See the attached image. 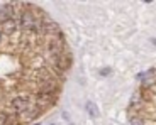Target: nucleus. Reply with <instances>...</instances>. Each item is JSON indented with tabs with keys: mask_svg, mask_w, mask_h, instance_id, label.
Instances as JSON below:
<instances>
[{
	"mask_svg": "<svg viewBox=\"0 0 156 125\" xmlns=\"http://www.w3.org/2000/svg\"><path fill=\"white\" fill-rule=\"evenodd\" d=\"M131 103H133V106H136V108H139L141 105H143V98H141L139 93H136L133 96V100H131Z\"/></svg>",
	"mask_w": 156,
	"mask_h": 125,
	"instance_id": "nucleus-11",
	"label": "nucleus"
},
{
	"mask_svg": "<svg viewBox=\"0 0 156 125\" xmlns=\"http://www.w3.org/2000/svg\"><path fill=\"white\" fill-rule=\"evenodd\" d=\"M53 105V98L51 95H37V105Z\"/></svg>",
	"mask_w": 156,
	"mask_h": 125,
	"instance_id": "nucleus-10",
	"label": "nucleus"
},
{
	"mask_svg": "<svg viewBox=\"0 0 156 125\" xmlns=\"http://www.w3.org/2000/svg\"><path fill=\"white\" fill-rule=\"evenodd\" d=\"M2 34H5V35H12L14 32L17 31V20L16 19H10V20H7L5 24H2Z\"/></svg>",
	"mask_w": 156,
	"mask_h": 125,
	"instance_id": "nucleus-5",
	"label": "nucleus"
},
{
	"mask_svg": "<svg viewBox=\"0 0 156 125\" xmlns=\"http://www.w3.org/2000/svg\"><path fill=\"white\" fill-rule=\"evenodd\" d=\"M0 41H2V31H0Z\"/></svg>",
	"mask_w": 156,
	"mask_h": 125,
	"instance_id": "nucleus-15",
	"label": "nucleus"
},
{
	"mask_svg": "<svg viewBox=\"0 0 156 125\" xmlns=\"http://www.w3.org/2000/svg\"><path fill=\"white\" fill-rule=\"evenodd\" d=\"M41 31L48 35H53V37H61V29H59V25L49 19L41 20Z\"/></svg>",
	"mask_w": 156,
	"mask_h": 125,
	"instance_id": "nucleus-2",
	"label": "nucleus"
},
{
	"mask_svg": "<svg viewBox=\"0 0 156 125\" xmlns=\"http://www.w3.org/2000/svg\"><path fill=\"white\" fill-rule=\"evenodd\" d=\"M29 98L27 96H16L14 100H12V110L16 112V113H24L26 110L29 108Z\"/></svg>",
	"mask_w": 156,
	"mask_h": 125,
	"instance_id": "nucleus-3",
	"label": "nucleus"
},
{
	"mask_svg": "<svg viewBox=\"0 0 156 125\" xmlns=\"http://www.w3.org/2000/svg\"><path fill=\"white\" fill-rule=\"evenodd\" d=\"M10 19H14L12 17V5H5L4 8H0V24H5Z\"/></svg>",
	"mask_w": 156,
	"mask_h": 125,
	"instance_id": "nucleus-7",
	"label": "nucleus"
},
{
	"mask_svg": "<svg viewBox=\"0 0 156 125\" xmlns=\"http://www.w3.org/2000/svg\"><path fill=\"white\" fill-rule=\"evenodd\" d=\"M87 112H88L90 117H94V118L98 117V108H97V105H95V103H92V102L87 103Z\"/></svg>",
	"mask_w": 156,
	"mask_h": 125,
	"instance_id": "nucleus-9",
	"label": "nucleus"
},
{
	"mask_svg": "<svg viewBox=\"0 0 156 125\" xmlns=\"http://www.w3.org/2000/svg\"><path fill=\"white\" fill-rule=\"evenodd\" d=\"M55 90H58V85H56L53 79H49V81H43V83H39L37 95H51Z\"/></svg>",
	"mask_w": 156,
	"mask_h": 125,
	"instance_id": "nucleus-4",
	"label": "nucleus"
},
{
	"mask_svg": "<svg viewBox=\"0 0 156 125\" xmlns=\"http://www.w3.org/2000/svg\"><path fill=\"white\" fill-rule=\"evenodd\" d=\"M5 123H7V117L2 113V115H0V125H5Z\"/></svg>",
	"mask_w": 156,
	"mask_h": 125,
	"instance_id": "nucleus-14",
	"label": "nucleus"
},
{
	"mask_svg": "<svg viewBox=\"0 0 156 125\" xmlns=\"http://www.w3.org/2000/svg\"><path fill=\"white\" fill-rule=\"evenodd\" d=\"M36 78L39 79V83L49 81V79H53V73H51L48 68H39V69L36 71Z\"/></svg>",
	"mask_w": 156,
	"mask_h": 125,
	"instance_id": "nucleus-6",
	"label": "nucleus"
},
{
	"mask_svg": "<svg viewBox=\"0 0 156 125\" xmlns=\"http://www.w3.org/2000/svg\"><path fill=\"white\" fill-rule=\"evenodd\" d=\"M37 113H39L37 108H31V106H29L24 113H20V117H22V120H32V118H34Z\"/></svg>",
	"mask_w": 156,
	"mask_h": 125,
	"instance_id": "nucleus-8",
	"label": "nucleus"
},
{
	"mask_svg": "<svg viewBox=\"0 0 156 125\" xmlns=\"http://www.w3.org/2000/svg\"><path fill=\"white\" fill-rule=\"evenodd\" d=\"M19 22H20V25H22L24 31H32V32L41 31V20L36 19V17L32 15L29 10H24L22 12V15H20Z\"/></svg>",
	"mask_w": 156,
	"mask_h": 125,
	"instance_id": "nucleus-1",
	"label": "nucleus"
},
{
	"mask_svg": "<svg viewBox=\"0 0 156 125\" xmlns=\"http://www.w3.org/2000/svg\"><path fill=\"white\" fill-rule=\"evenodd\" d=\"M131 125H144V120L141 117H133L131 118Z\"/></svg>",
	"mask_w": 156,
	"mask_h": 125,
	"instance_id": "nucleus-12",
	"label": "nucleus"
},
{
	"mask_svg": "<svg viewBox=\"0 0 156 125\" xmlns=\"http://www.w3.org/2000/svg\"><path fill=\"white\" fill-rule=\"evenodd\" d=\"M110 71H112L110 68H102V69H100V74H102V76H107V74H110Z\"/></svg>",
	"mask_w": 156,
	"mask_h": 125,
	"instance_id": "nucleus-13",
	"label": "nucleus"
},
{
	"mask_svg": "<svg viewBox=\"0 0 156 125\" xmlns=\"http://www.w3.org/2000/svg\"><path fill=\"white\" fill-rule=\"evenodd\" d=\"M37 125H41V123H37Z\"/></svg>",
	"mask_w": 156,
	"mask_h": 125,
	"instance_id": "nucleus-16",
	"label": "nucleus"
}]
</instances>
